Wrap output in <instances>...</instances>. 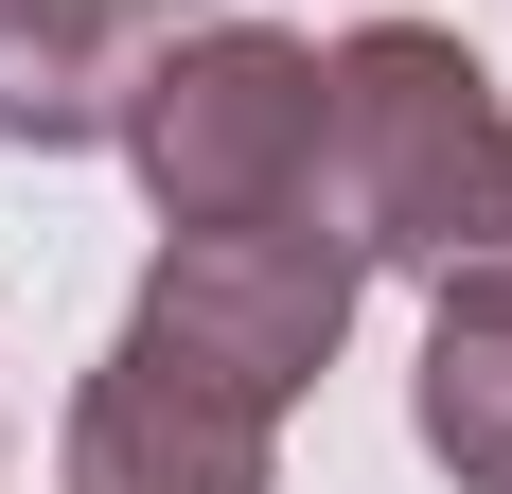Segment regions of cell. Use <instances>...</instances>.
<instances>
[{"label": "cell", "mask_w": 512, "mask_h": 494, "mask_svg": "<svg viewBox=\"0 0 512 494\" xmlns=\"http://www.w3.org/2000/svg\"><path fill=\"white\" fill-rule=\"evenodd\" d=\"M495 142H512V106L442 18H354L318 53V230L354 247L371 283H442L460 265Z\"/></svg>", "instance_id": "1"}, {"label": "cell", "mask_w": 512, "mask_h": 494, "mask_svg": "<svg viewBox=\"0 0 512 494\" xmlns=\"http://www.w3.org/2000/svg\"><path fill=\"white\" fill-rule=\"evenodd\" d=\"M124 177L159 230H230V212H318V36L283 18H195L142 53L124 89Z\"/></svg>", "instance_id": "2"}, {"label": "cell", "mask_w": 512, "mask_h": 494, "mask_svg": "<svg viewBox=\"0 0 512 494\" xmlns=\"http://www.w3.org/2000/svg\"><path fill=\"white\" fill-rule=\"evenodd\" d=\"M354 300H371V265L318 230V212H230V230H159L142 336H177L248 406H301L318 371H336V336H354Z\"/></svg>", "instance_id": "3"}, {"label": "cell", "mask_w": 512, "mask_h": 494, "mask_svg": "<svg viewBox=\"0 0 512 494\" xmlns=\"http://www.w3.org/2000/svg\"><path fill=\"white\" fill-rule=\"evenodd\" d=\"M53 477L71 494H283V406H248L230 371H195L177 336L124 318L53 424Z\"/></svg>", "instance_id": "4"}, {"label": "cell", "mask_w": 512, "mask_h": 494, "mask_svg": "<svg viewBox=\"0 0 512 494\" xmlns=\"http://www.w3.org/2000/svg\"><path fill=\"white\" fill-rule=\"evenodd\" d=\"M159 36H177V0H0V142L18 159H89Z\"/></svg>", "instance_id": "5"}, {"label": "cell", "mask_w": 512, "mask_h": 494, "mask_svg": "<svg viewBox=\"0 0 512 494\" xmlns=\"http://www.w3.org/2000/svg\"><path fill=\"white\" fill-rule=\"evenodd\" d=\"M407 424L460 494H512V283H442L424 318V371H407Z\"/></svg>", "instance_id": "6"}, {"label": "cell", "mask_w": 512, "mask_h": 494, "mask_svg": "<svg viewBox=\"0 0 512 494\" xmlns=\"http://www.w3.org/2000/svg\"><path fill=\"white\" fill-rule=\"evenodd\" d=\"M442 283H512V142H495V177H477V230H460Z\"/></svg>", "instance_id": "7"}]
</instances>
